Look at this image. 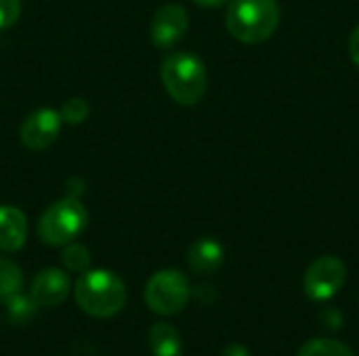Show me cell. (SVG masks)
Segmentation results:
<instances>
[{"instance_id": "1", "label": "cell", "mask_w": 359, "mask_h": 356, "mask_svg": "<svg viewBox=\"0 0 359 356\" xmlns=\"http://www.w3.org/2000/svg\"><path fill=\"white\" fill-rule=\"evenodd\" d=\"M160 76L170 99L183 107H194L202 101L208 88V71L204 61L189 52L177 50L162 59Z\"/></svg>"}, {"instance_id": "2", "label": "cell", "mask_w": 359, "mask_h": 356, "mask_svg": "<svg viewBox=\"0 0 359 356\" xmlns=\"http://www.w3.org/2000/svg\"><path fill=\"white\" fill-rule=\"evenodd\" d=\"M280 25L278 0H231L225 15L227 31L244 44H261Z\"/></svg>"}, {"instance_id": "3", "label": "cell", "mask_w": 359, "mask_h": 356, "mask_svg": "<svg viewBox=\"0 0 359 356\" xmlns=\"http://www.w3.org/2000/svg\"><path fill=\"white\" fill-rule=\"evenodd\" d=\"M78 306L97 319H109L118 315L126 304V285L111 271L97 269L86 271L74 287Z\"/></svg>"}, {"instance_id": "4", "label": "cell", "mask_w": 359, "mask_h": 356, "mask_svg": "<svg viewBox=\"0 0 359 356\" xmlns=\"http://www.w3.org/2000/svg\"><path fill=\"white\" fill-rule=\"evenodd\" d=\"M88 225V212L80 197H63L48 206L36 227V233L44 245L63 248L72 243Z\"/></svg>"}, {"instance_id": "5", "label": "cell", "mask_w": 359, "mask_h": 356, "mask_svg": "<svg viewBox=\"0 0 359 356\" xmlns=\"http://www.w3.org/2000/svg\"><path fill=\"white\" fill-rule=\"evenodd\" d=\"M145 304L156 313V315H177L181 313L189 298H191V287L187 277L177 271V269H164L158 271L145 285Z\"/></svg>"}, {"instance_id": "6", "label": "cell", "mask_w": 359, "mask_h": 356, "mask_svg": "<svg viewBox=\"0 0 359 356\" xmlns=\"http://www.w3.org/2000/svg\"><path fill=\"white\" fill-rule=\"evenodd\" d=\"M347 281V266L339 256H320L316 258L303 277V287L309 300L328 302L334 298Z\"/></svg>"}, {"instance_id": "7", "label": "cell", "mask_w": 359, "mask_h": 356, "mask_svg": "<svg viewBox=\"0 0 359 356\" xmlns=\"http://www.w3.org/2000/svg\"><path fill=\"white\" fill-rule=\"evenodd\" d=\"M187 27H189V17H187L185 6L175 4V2H166L162 6H158L154 17H151L149 40L156 48L168 50L177 42H181Z\"/></svg>"}, {"instance_id": "8", "label": "cell", "mask_w": 359, "mask_h": 356, "mask_svg": "<svg viewBox=\"0 0 359 356\" xmlns=\"http://www.w3.org/2000/svg\"><path fill=\"white\" fill-rule=\"evenodd\" d=\"M61 128H63V120L59 111L50 107H42L32 111L23 120L19 128V138L23 147H27L29 151H44L59 138Z\"/></svg>"}, {"instance_id": "9", "label": "cell", "mask_w": 359, "mask_h": 356, "mask_svg": "<svg viewBox=\"0 0 359 356\" xmlns=\"http://www.w3.org/2000/svg\"><path fill=\"white\" fill-rule=\"evenodd\" d=\"M29 296L38 306L53 308L65 302L69 296V277L61 269H44L40 271L29 287Z\"/></svg>"}, {"instance_id": "10", "label": "cell", "mask_w": 359, "mask_h": 356, "mask_svg": "<svg viewBox=\"0 0 359 356\" xmlns=\"http://www.w3.org/2000/svg\"><path fill=\"white\" fill-rule=\"evenodd\" d=\"M27 218L15 206H0V252H19L27 241Z\"/></svg>"}, {"instance_id": "11", "label": "cell", "mask_w": 359, "mask_h": 356, "mask_svg": "<svg viewBox=\"0 0 359 356\" xmlns=\"http://www.w3.org/2000/svg\"><path fill=\"white\" fill-rule=\"evenodd\" d=\"M225 250L212 237H202L187 250V264L196 275H212L223 266Z\"/></svg>"}, {"instance_id": "12", "label": "cell", "mask_w": 359, "mask_h": 356, "mask_svg": "<svg viewBox=\"0 0 359 356\" xmlns=\"http://www.w3.org/2000/svg\"><path fill=\"white\" fill-rule=\"evenodd\" d=\"M149 348L154 356H181L183 342L179 332L168 323H156L149 329Z\"/></svg>"}, {"instance_id": "13", "label": "cell", "mask_w": 359, "mask_h": 356, "mask_svg": "<svg viewBox=\"0 0 359 356\" xmlns=\"http://www.w3.org/2000/svg\"><path fill=\"white\" fill-rule=\"evenodd\" d=\"M23 290V271L17 262L0 258V302L11 300Z\"/></svg>"}, {"instance_id": "14", "label": "cell", "mask_w": 359, "mask_h": 356, "mask_svg": "<svg viewBox=\"0 0 359 356\" xmlns=\"http://www.w3.org/2000/svg\"><path fill=\"white\" fill-rule=\"evenodd\" d=\"M297 356H355L353 350L339 340H330V338H313L309 342H305L299 350Z\"/></svg>"}, {"instance_id": "15", "label": "cell", "mask_w": 359, "mask_h": 356, "mask_svg": "<svg viewBox=\"0 0 359 356\" xmlns=\"http://www.w3.org/2000/svg\"><path fill=\"white\" fill-rule=\"evenodd\" d=\"M6 304V317L13 325H23V323H29L36 313H38V304L34 302L32 296H25L23 292L13 296L11 300L4 302Z\"/></svg>"}, {"instance_id": "16", "label": "cell", "mask_w": 359, "mask_h": 356, "mask_svg": "<svg viewBox=\"0 0 359 356\" xmlns=\"http://www.w3.org/2000/svg\"><path fill=\"white\" fill-rule=\"evenodd\" d=\"M61 262L72 273H86L90 266V252L82 243H67V245H63Z\"/></svg>"}, {"instance_id": "17", "label": "cell", "mask_w": 359, "mask_h": 356, "mask_svg": "<svg viewBox=\"0 0 359 356\" xmlns=\"http://www.w3.org/2000/svg\"><path fill=\"white\" fill-rule=\"evenodd\" d=\"M59 115H61L63 124L78 126V124H82V122H86V120H88V115H90V107H88V103H86L84 99L74 97V99H67V101L61 105Z\"/></svg>"}, {"instance_id": "18", "label": "cell", "mask_w": 359, "mask_h": 356, "mask_svg": "<svg viewBox=\"0 0 359 356\" xmlns=\"http://www.w3.org/2000/svg\"><path fill=\"white\" fill-rule=\"evenodd\" d=\"M21 0H0V29H8L19 21Z\"/></svg>"}, {"instance_id": "19", "label": "cell", "mask_w": 359, "mask_h": 356, "mask_svg": "<svg viewBox=\"0 0 359 356\" xmlns=\"http://www.w3.org/2000/svg\"><path fill=\"white\" fill-rule=\"evenodd\" d=\"M320 323L324 327H328L330 332H339L341 325H343V317H341V313L337 308H326V311L320 313Z\"/></svg>"}, {"instance_id": "20", "label": "cell", "mask_w": 359, "mask_h": 356, "mask_svg": "<svg viewBox=\"0 0 359 356\" xmlns=\"http://www.w3.org/2000/svg\"><path fill=\"white\" fill-rule=\"evenodd\" d=\"M349 55H351V61L359 67V25L349 38Z\"/></svg>"}, {"instance_id": "21", "label": "cell", "mask_w": 359, "mask_h": 356, "mask_svg": "<svg viewBox=\"0 0 359 356\" xmlns=\"http://www.w3.org/2000/svg\"><path fill=\"white\" fill-rule=\"evenodd\" d=\"M219 356H250V350L242 344H229L223 348V353Z\"/></svg>"}, {"instance_id": "22", "label": "cell", "mask_w": 359, "mask_h": 356, "mask_svg": "<svg viewBox=\"0 0 359 356\" xmlns=\"http://www.w3.org/2000/svg\"><path fill=\"white\" fill-rule=\"evenodd\" d=\"M194 4H198V6H202V8H219V6H223L227 0H191Z\"/></svg>"}]
</instances>
